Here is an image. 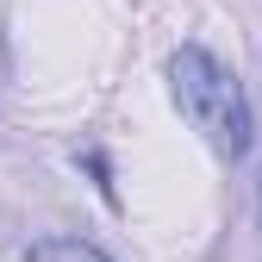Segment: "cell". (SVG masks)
<instances>
[{"label":"cell","mask_w":262,"mask_h":262,"mask_svg":"<svg viewBox=\"0 0 262 262\" xmlns=\"http://www.w3.org/2000/svg\"><path fill=\"white\" fill-rule=\"evenodd\" d=\"M169 100L175 113L206 138L212 156L237 162L256 144V113H250V94L237 81V69L225 56H212L206 44H181L169 56Z\"/></svg>","instance_id":"obj_1"},{"label":"cell","mask_w":262,"mask_h":262,"mask_svg":"<svg viewBox=\"0 0 262 262\" xmlns=\"http://www.w3.org/2000/svg\"><path fill=\"white\" fill-rule=\"evenodd\" d=\"M25 262H113V256L88 237H44V244H31Z\"/></svg>","instance_id":"obj_2"}]
</instances>
